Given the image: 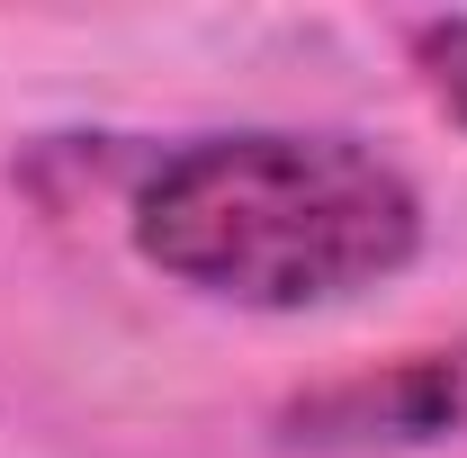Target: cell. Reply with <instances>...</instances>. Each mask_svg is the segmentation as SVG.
Listing matches in <instances>:
<instances>
[{"label":"cell","mask_w":467,"mask_h":458,"mask_svg":"<svg viewBox=\"0 0 467 458\" xmlns=\"http://www.w3.org/2000/svg\"><path fill=\"white\" fill-rule=\"evenodd\" d=\"M135 252L189 297L306 315L396 279L422 252V198L359 135L243 126L198 135L144 172Z\"/></svg>","instance_id":"1"},{"label":"cell","mask_w":467,"mask_h":458,"mask_svg":"<svg viewBox=\"0 0 467 458\" xmlns=\"http://www.w3.org/2000/svg\"><path fill=\"white\" fill-rule=\"evenodd\" d=\"M405 46H413V72H422V90H431V99H441V109L467 126V18H422Z\"/></svg>","instance_id":"3"},{"label":"cell","mask_w":467,"mask_h":458,"mask_svg":"<svg viewBox=\"0 0 467 458\" xmlns=\"http://www.w3.org/2000/svg\"><path fill=\"white\" fill-rule=\"evenodd\" d=\"M467 432V333L441 350H405L387 369L333 378L315 396H296L279 413L288 450H324V458H378V450H431Z\"/></svg>","instance_id":"2"}]
</instances>
